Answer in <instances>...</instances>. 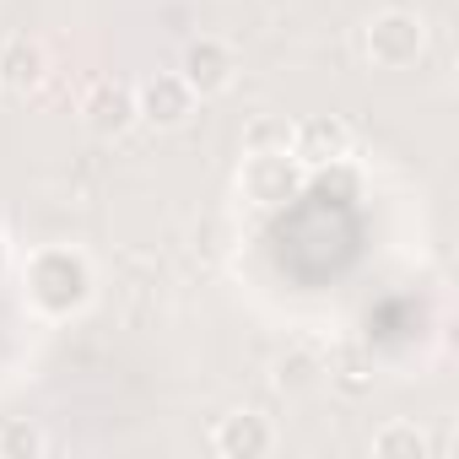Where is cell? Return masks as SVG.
<instances>
[{"label": "cell", "mask_w": 459, "mask_h": 459, "mask_svg": "<svg viewBox=\"0 0 459 459\" xmlns=\"http://www.w3.org/2000/svg\"><path fill=\"white\" fill-rule=\"evenodd\" d=\"M346 152H351V130H346L335 114H319V119L292 125V157H298L303 168H325V162H335V157H346Z\"/></svg>", "instance_id": "7"}, {"label": "cell", "mask_w": 459, "mask_h": 459, "mask_svg": "<svg viewBox=\"0 0 459 459\" xmlns=\"http://www.w3.org/2000/svg\"><path fill=\"white\" fill-rule=\"evenodd\" d=\"M82 114H87L92 135L114 141V135H125V130L135 125V87H125V82H98V87L87 92Z\"/></svg>", "instance_id": "8"}, {"label": "cell", "mask_w": 459, "mask_h": 459, "mask_svg": "<svg viewBox=\"0 0 459 459\" xmlns=\"http://www.w3.org/2000/svg\"><path fill=\"white\" fill-rule=\"evenodd\" d=\"M244 152H292V125L287 119H255L244 130Z\"/></svg>", "instance_id": "12"}, {"label": "cell", "mask_w": 459, "mask_h": 459, "mask_svg": "<svg viewBox=\"0 0 459 459\" xmlns=\"http://www.w3.org/2000/svg\"><path fill=\"white\" fill-rule=\"evenodd\" d=\"M314 173V189L319 195H335V200H351L357 189H362V178L346 168V157H335V162H325V168H308Z\"/></svg>", "instance_id": "13"}, {"label": "cell", "mask_w": 459, "mask_h": 459, "mask_svg": "<svg viewBox=\"0 0 459 459\" xmlns=\"http://www.w3.org/2000/svg\"><path fill=\"white\" fill-rule=\"evenodd\" d=\"M44 82H49V55L33 39H6V44H0V87L39 92Z\"/></svg>", "instance_id": "9"}, {"label": "cell", "mask_w": 459, "mask_h": 459, "mask_svg": "<svg viewBox=\"0 0 459 459\" xmlns=\"http://www.w3.org/2000/svg\"><path fill=\"white\" fill-rule=\"evenodd\" d=\"M427 49V28L416 12H378L368 22V60L384 65V71H405L416 65Z\"/></svg>", "instance_id": "2"}, {"label": "cell", "mask_w": 459, "mask_h": 459, "mask_svg": "<svg viewBox=\"0 0 459 459\" xmlns=\"http://www.w3.org/2000/svg\"><path fill=\"white\" fill-rule=\"evenodd\" d=\"M211 448L221 459H265L276 448V432L260 411H233V416H221L216 432H211Z\"/></svg>", "instance_id": "6"}, {"label": "cell", "mask_w": 459, "mask_h": 459, "mask_svg": "<svg viewBox=\"0 0 459 459\" xmlns=\"http://www.w3.org/2000/svg\"><path fill=\"white\" fill-rule=\"evenodd\" d=\"M92 298V265L76 249H39L28 260V303L49 319L82 314Z\"/></svg>", "instance_id": "1"}, {"label": "cell", "mask_w": 459, "mask_h": 459, "mask_svg": "<svg viewBox=\"0 0 459 459\" xmlns=\"http://www.w3.org/2000/svg\"><path fill=\"white\" fill-rule=\"evenodd\" d=\"M44 454H49L44 427H33L28 416L0 421V459H44Z\"/></svg>", "instance_id": "11"}, {"label": "cell", "mask_w": 459, "mask_h": 459, "mask_svg": "<svg viewBox=\"0 0 459 459\" xmlns=\"http://www.w3.org/2000/svg\"><path fill=\"white\" fill-rule=\"evenodd\" d=\"M303 184H308V168L292 152H249L244 162V195L255 205H287L303 195Z\"/></svg>", "instance_id": "3"}, {"label": "cell", "mask_w": 459, "mask_h": 459, "mask_svg": "<svg viewBox=\"0 0 459 459\" xmlns=\"http://www.w3.org/2000/svg\"><path fill=\"white\" fill-rule=\"evenodd\" d=\"M189 108H195V92L184 87L178 71H157V76H146V82L135 87V119H146V125H157V130L184 125Z\"/></svg>", "instance_id": "5"}, {"label": "cell", "mask_w": 459, "mask_h": 459, "mask_svg": "<svg viewBox=\"0 0 459 459\" xmlns=\"http://www.w3.org/2000/svg\"><path fill=\"white\" fill-rule=\"evenodd\" d=\"M233 71H238V60H233V49H227L221 39H195V44H184L178 76H184V87H189L195 98L227 92V87H233Z\"/></svg>", "instance_id": "4"}, {"label": "cell", "mask_w": 459, "mask_h": 459, "mask_svg": "<svg viewBox=\"0 0 459 459\" xmlns=\"http://www.w3.org/2000/svg\"><path fill=\"white\" fill-rule=\"evenodd\" d=\"M373 454L378 459H427L432 454V437L416 421H389V427L373 432Z\"/></svg>", "instance_id": "10"}]
</instances>
